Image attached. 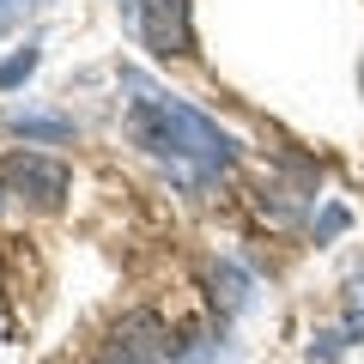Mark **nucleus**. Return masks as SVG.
Instances as JSON below:
<instances>
[{
    "label": "nucleus",
    "mask_w": 364,
    "mask_h": 364,
    "mask_svg": "<svg viewBox=\"0 0 364 364\" xmlns=\"http://www.w3.org/2000/svg\"><path fill=\"white\" fill-rule=\"evenodd\" d=\"M128 85L140 91V109H134V140L140 146H152V152H164V158H195L200 170H225L237 158V140L219 122H207L200 109L176 104V97H158L140 79H128Z\"/></svg>",
    "instance_id": "nucleus-1"
},
{
    "label": "nucleus",
    "mask_w": 364,
    "mask_h": 364,
    "mask_svg": "<svg viewBox=\"0 0 364 364\" xmlns=\"http://www.w3.org/2000/svg\"><path fill=\"white\" fill-rule=\"evenodd\" d=\"M164 358H170V340H164V322L152 310L122 316L104 334V346H97V364H164Z\"/></svg>",
    "instance_id": "nucleus-2"
},
{
    "label": "nucleus",
    "mask_w": 364,
    "mask_h": 364,
    "mask_svg": "<svg viewBox=\"0 0 364 364\" xmlns=\"http://www.w3.org/2000/svg\"><path fill=\"white\" fill-rule=\"evenodd\" d=\"M140 37L158 61L195 55V31H188V0H140Z\"/></svg>",
    "instance_id": "nucleus-3"
},
{
    "label": "nucleus",
    "mask_w": 364,
    "mask_h": 364,
    "mask_svg": "<svg viewBox=\"0 0 364 364\" xmlns=\"http://www.w3.org/2000/svg\"><path fill=\"white\" fill-rule=\"evenodd\" d=\"M0 182H6L13 195H31V200H43V207H55V200L67 195V164L37 158V152H6L0 158Z\"/></svg>",
    "instance_id": "nucleus-4"
},
{
    "label": "nucleus",
    "mask_w": 364,
    "mask_h": 364,
    "mask_svg": "<svg viewBox=\"0 0 364 364\" xmlns=\"http://www.w3.org/2000/svg\"><path fill=\"white\" fill-rule=\"evenodd\" d=\"M213 298H225V310L249 304V273L243 267H213Z\"/></svg>",
    "instance_id": "nucleus-5"
},
{
    "label": "nucleus",
    "mask_w": 364,
    "mask_h": 364,
    "mask_svg": "<svg viewBox=\"0 0 364 364\" xmlns=\"http://www.w3.org/2000/svg\"><path fill=\"white\" fill-rule=\"evenodd\" d=\"M37 61H43V49H37V43H25V49H18V55H6V61H0V91L25 85V79L37 73Z\"/></svg>",
    "instance_id": "nucleus-6"
},
{
    "label": "nucleus",
    "mask_w": 364,
    "mask_h": 364,
    "mask_svg": "<svg viewBox=\"0 0 364 364\" xmlns=\"http://www.w3.org/2000/svg\"><path fill=\"white\" fill-rule=\"evenodd\" d=\"M13 134H37V140H67L73 122H55V116H13Z\"/></svg>",
    "instance_id": "nucleus-7"
},
{
    "label": "nucleus",
    "mask_w": 364,
    "mask_h": 364,
    "mask_svg": "<svg viewBox=\"0 0 364 364\" xmlns=\"http://www.w3.org/2000/svg\"><path fill=\"white\" fill-rule=\"evenodd\" d=\"M346 231V207H328L322 219H316V243H328V237H340Z\"/></svg>",
    "instance_id": "nucleus-8"
},
{
    "label": "nucleus",
    "mask_w": 364,
    "mask_h": 364,
    "mask_svg": "<svg viewBox=\"0 0 364 364\" xmlns=\"http://www.w3.org/2000/svg\"><path fill=\"white\" fill-rule=\"evenodd\" d=\"M346 334H358V340H364V310H358V316L346 322Z\"/></svg>",
    "instance_id": "nucleus-9"
},
{
    "label": "nucleus",
    "mask_w": 364,
    "mask_h": 364,
    "mask_svg": "<svg viewBox=\"0 0 364 364\" xmlns=\"http://www.w3.org/2000/svg\"><path fill=\"white\" fill-rule=\"evenodd\" d=\"M0 6H13V0H0Z\"/></svg>",
    "instance_id": "nucleus-10"
}]
</instances>
